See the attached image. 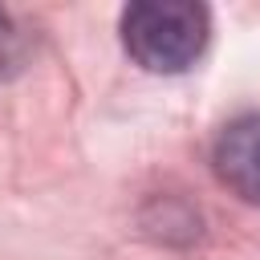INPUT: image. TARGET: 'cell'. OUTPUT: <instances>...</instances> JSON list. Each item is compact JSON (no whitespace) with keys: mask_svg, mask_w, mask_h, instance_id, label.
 I'll list each match as a JSON object with an SVG mask.
<instances>
[{"mask_svg":"<svg viewBox=\"0 0 260 260\" xmlns=\"http://www.w3.org/2000/svg\"><path fill=\"white\" fill-rule=\"evenodd\" d=\"M207 8L191 0H142L122 12V45L150 73H183L207 49Z\"/></svg>","mask_w":260,"mask_h":260,"instance_id":"1","label":"cell"},{"mask_svg":"<svg viewBox=\"0 0 260 260\" xmlns=\"http://www.w3.org/2000/svg\"><path fill=\"white\" fill-rule=\"evenodd\" d=\"M211 167L232 195L260 207V114H244L219 130Z\"/></svg>","mask_w":260,"mask_h":260,"instance_id":"2","label":"cell"},{"mask_svg":"<svg viewBox=\"0 0 260 260\" xmlns=\"http://www.w3.org/2000/svg\"><path fill=\"white\" fill-rule=\"evenodd\" d=\"M20 65V32L12 28V20L0 12V77H8Z\"/></svg>","mask_w":260,"mask_h":260,"instance_id":"3","label":"cell"}]
</instances>
